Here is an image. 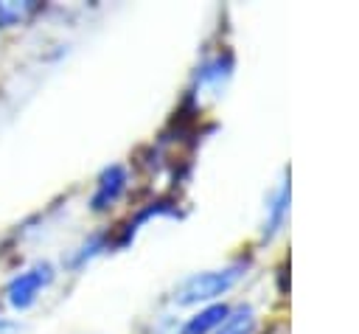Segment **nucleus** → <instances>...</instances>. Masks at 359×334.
Here are the masks:
<instances>
[{"label":"nucleus","mask_w":359,"mask_h":334,"mask_svg":"<svg viewBox=\"0 0 359 334\" xmlns=\"http://www.w3.org/2000/svg\"><path fill=\"white\" fill-rule=\"evenodd\" d=\"M252 328H255V312L250 306H238L224 314V320L213 334H252Z\"/></svg>","instance_id":"nucleus-7"},{"label":"nucleus","mask_w":359,"mask_h":334,"mask_svg":"<svg viewBox=\"0 0 359 334\" xmlns=\"http://www.w3.org/2000/svg\"><path fill=\"white\" fill-rule=\"evenodd\" d=\"M227 312H230V309H227L224 303H210V306H205L202 312H196L194 317H188L185 326L180 328V334H210V331L219 328V323L224 320Z\"/></svg>","instance_id":"nucleus-5"},{"label":"nucleus","mask_w":359,"mask_h":334,"mask_svg":"<svg viewBox=\"0 0 359 334\" xmlns=\"http://www.w3.org/2000/svg\"><path fill=\"white\" fill-rule=\"evenodd\" d=\"M53 264L50 261H36L34 267L17 272L8 283H6V303L14 309V312H28L39 295L53 283Z\"/></svg>","instance_id":"nucleus-2"},{"label":"nucleus","mask_w":359,"mask_h":334,"mask_svg":"<svg viewBox=\"0 0 359 334\" xmlns=\"http://www.w3.org/2000/svg\"><path fill=\"white\" fill-rule=\"evenodd\" d=\"M286 216H289V182L283 180V182L275 188V194L269 196L266 219H264V239H272L275 233H280Z\"/></svg>","instance_id":"nucleus-4"},{"label":"nucleus","mask_w":359,"mask_h":334,"mask_svg":"<svg viewBox=\"0 0 359 334\" xmlns=\"http://www.w3.org/2000/svg\"><path fill=\"white\" fill-rule=\"evenodd\" d=\"M230 73H233V59L224 53H219V56H213V59H208L202 67H199V73H196V81L202 84V87H222L227 79H230Z\"/></svg>","instance_id":"nucleus-6"},{"label":"nucleus","mask_w":359,"mask_h":334,"mask_svg":"<svg viewBox=\"0 0 359 334\" xmlns=\"http://www.w3.org/2000/svg\"><path fill=\"white\" fill-rule=\"evenodd\" d=\"M126 182H129V174H126V168H123V166H118V163L107 166V168L98 174L95 191H93V196H90V208H93V211H98V213H101V211H107V208H112V205L123 196Z\"/></svg>","instance_id":"nucleus-3"},{"label":"nucleus","mask_w":359,"mask_h":334,"mask_svg":"<svg viewBox=\"0 0 359 334\" xmlns=\"http://www.w3.org/2000/svg\"><path fill=\"white\" fill-rule=\"evenodd\" d=\"M247 264L244 261H236L230 267H222V269H208V272H196L191 278H185L177 292H174V303L177 306H196V303H208V300H216L222 295H227L244 275Z\"/></svg>","instance_id":"nucleus-1"},{"label":"nucleus","mask_w":359,"mask_h":334,"mask_svg":"<svg viewBox=\"0 0 359 334\" xmlns=\"http://www.w3.org/2000/svg\"><path fill=\"white\" fill-rule=\"evenodd\" d=\"M36 11V3L31 0H0V28H14L25 22Z\"/></svg>","instance_id":"nucleus-8"}]
</instances>
